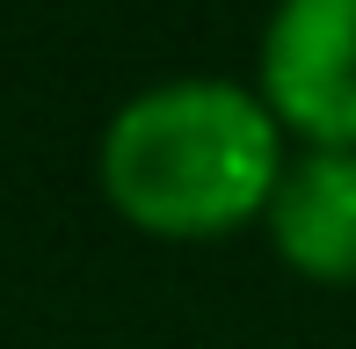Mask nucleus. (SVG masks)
Listing matches in <instances>:
<instances>
[{
	"label": "nucleus",
	"instance_id": "1",
	"mask_svg": "<svg viewBox=\"0 0 356 349\" xmlns=\"http://www.w3.org/2000/svg\"><path fill=\"white\" fill-rule=\"evenodd\" d=\"M284 161L291 138L254 81L175 73L117 102L95 146V182L145 241H225L262 226Z\"/></svg>",
	"mask_w": 356,
	"mask_h": 349
},
{
	"label": "nucleus",
	"instance_id": "2",
	"mask_svg": "<svg viewBox=\"0 0 356 349\" xmlns=\"http://www.w3.org/2000/svg\"><path fill=\"white\" fill-rule=\"evenodd\" d=\"M254 95L291 146L356 153V0H277L262 22Z\"/></svg>",
	"mask_w": 356,
	"mask_h": 349
},
{
	"label": "nucleus",
	"instance_id": "3",
	"mask_svg": "<svg viewBox=\"0 0 356 349\" xmlns=\"http://www.w3.org/2000/svg\"><path fill=\"white\" fill-rule=\"evenodd\" d=\"M262 233L291 277L327 284V291L356 284V153L291 146L277 189H269Z\"/></svg>",
	"mask_w": 356,
	"mask_h": 349
}]
</instances>
